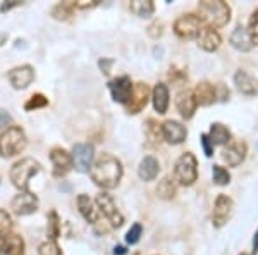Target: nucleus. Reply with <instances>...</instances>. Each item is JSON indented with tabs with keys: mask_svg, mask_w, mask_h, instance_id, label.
I'll return each mask as SVG.
<instances>
[{
	"mask_svg": "<svg viewBox=\"0 0 258 255\" xmlns=\"http://www.w3.org/2000/svg\"><path fill=\"white\" fill-rule=\"evenodd\" d=\"M124 169L122 164L117 157L110 156V154H100L97 161L93 162L90 169V176L93 179V183L103 190H112L119 185V181L122 179Z\"/></svg>",
	"mask_w": 258,
	"mask_h": 255,
	"instance_id": "f257e3e1",
	"label": "nucleus"
},
{
	"mask_svg": "<svg viewBox=\"0 0 258 255\" xmlns=\"http://www.w3.org/2000/svg\"><path fill=\"white\" fill-rule=\"evenodd\" d=\"M198 18L209 28H222L231 21V7L224 0H203L198 4Z\"/></svg>",
	"mask_w": 258,
	"mask_h": 255,
	"instance_id": "f03ea898",
	"label": "nucleus"
},
{
	"mask_svg": "<svg viewBox=\"0 0 258 255\" xmlns=\"http://www.w3.org/2000/svg\"><path fill=\"white\" fill-rule=\"evenodd\" d=\"M41 171V164L38 161L31 157H24L21 161L14 162V166L9 171V178L12 181V185L18 188L19 191H30V179L38 174Z\"/></svg>",
	"mask_w": 258,
	"mask_h": 255,
	"instance_id": "7ed1b4c3",
	"label": "nucleus"
},
{
	"mask_svg": "<svg viewBox=\"0 0 258 255\" xmlns=\"http://www.w3.org/2000/svg\"><path fill=\"white\" fill-rule=\"evenodd\" d=\"M28 145L26 133L21 126H11L7 131L0 135V156L2 157H14L23 152Z\"/></svg>",
	"mask_w": 258,
	"mask_h": 255,
	"instance_id": "20e7f679",
	"label": "nucleus"
},
{
	"mask_svg": "<svg viewBox=\"0 0 258 255\" xmlns=\"http://www.w3.org/2000/svg\"><path fill=\"white\" fill-rule=\"evenodd\" d=\"M174 179L182 186H191L198 179V161L191 152H184L174 166Z\"/></svg>",
	"mask_w": 258,
	"mask_h": 255,
	"instance_id": "39448f33",
	"label": "nucleus"
},
{
	"mask_svg": "<svg viewBox=\"0 0 258 255\" xmlns=\"http://www.w3.org/2000/svg\"><path fill=\"white\" fill-rule=\"evenodd\" d=\"M95 206H97V209L100 211V214L109 221L112 228H120V226L124 224V216L120 214L114 198H112L109 193H105V191L98 193L97 198H95Z\"/></svg>",
	"mask_w": 258,
	"mask_h": 255,
	"instance_id": "423d86ee",
	"label": "nucleus"
},
{
	"mask_svg": "<svg viewBox=\"0 0 258 255\" xmlns=\"http://www.w3.org/2000/svg\"><path fill=\"white\" fill-rule=\"evenodd\" d=\"M202 28V19L197 14H182L174 21V33L181 40L198 38Z\"/></svg>",
	"mask_w": 258,
	"mask_h": 255,
	"instance_id": "0eeeda50",
	"label": "nucleus"
},
{
	"mask_svg": "<svg viewBox=\"0 0 258 255\" xmlns=\"http://www.w3.org/2000/svg\"><path fill=\"white\" fill-rule=\"evenodd\" d=\"M232 209H234V202L231 196L220 193L214 202V211H212V224L215 228H222L227 224V221L232 216Z\"/></svg>",
	"mask_w": 258,
	"mask_h": 255,
	"instance_id": "6e6552de",
	"label": "nucleus"
},
{
	"mask_svg": "<svg viewBox=\"0 0 258 255\" xmlns=\"http://www.w3.org/2000/svg\"><path fill=\"white\" fill-rule=\"evenodd\" d=\"M11 211L16 216H30L38 211V196L31 191H19L11 200Z\"/></svg>",
	"mask_w": 258,
	"mask_h": 255,
	"instance_id": "1a4fd4ad",
	"label": "nucleus"
},
{
	"mask_svg": "<svg viewBox=\"0 0 258 255\" xmlns=\"http://www.w3.org/2000/svg\"><path fill=\"white\" fill-rule=\"evenodd\" d=\"M50 161H52V166H53V176H57V178L66 176V174L74 169L73 154H69L68 150L60 148V147L50 150Z\"/></svg>",
	"mask_w": 258,
	"mask_h": 255,
	"instance_id": "9d476101",
	"label": "nucleus"
},
{
	"mask_svg": "<svg viewBox=\"0 0 258 255\" xmlns=\"http://www.w3.org/2000/svg\"><path fill=\"white\" fill-rule=\"evenodd\" d=\"M133 88H135V85H133L129 76H117L109 81V90L112 98H114V102H119L122 106H127V102L131 100Z\"/></svg>",
	"mask_w": 258,
	"mask_h": 255,
	"instance_id": "9b49d317",
	"label": "nucleus"
},
{
	"mask_svg": "<svg viewBox=\"0 0 258 255\" xmlns=\"http://www.w3.org/2000/svg\"><path fill=\"white\" fill-rule=\"evenodd\" d=\"M95 148L91 143H76L73 147V159L74 167L78 173H90L91 166H93Z\"/></svg>",
	"mask_w": 258,
	"mask_h": 255,
	"instance_id": "f8f14e48",
	"label": "nucleus"
},
{
	"mask_svg": "<svg viewBox=\"0 0 258 255\" xmlns=\"http://www.w3.org/2000/svg\"><path fill=\"white\" fill-rule=\"evenodd\" d=\"M150 98H152V91H150V86L147 83H143V81L136 83L135 88H133L131 100H129L126 106L127 114H140V112L147 107Z\"/></svg>",
	"mask_w": 258,
	"mask_h": 255,
	"instance_id": "ddd939ff",
	"label": "nucleus"
},
{
	"mask_svg": "<svg viewBox=\"0 0 258 255\" xmlns=\"http://www.w3.org/2000/svg\"><path fill=\"white\" fill-rule=\"evenodd\" d=\"M7 78H9L11 85L14 86L16 90H24L35 81V69L30 64H23L18 66V68H12L9 73H7Z\"/></svg>",
	"mask_w": 258,
	"mask_h": 255,
	"instance_id": "4468645a",
	"label": "nucleus"
},
{
	"mask_svg": "<svg viewBox=\"0 0 258 255\" xmlns=\"http://www.w3.org/2000/svg\"><path fill=\"white\" fill-rule=\"evenodd\" d=\"M162 135L164 140L170 145H181L188 138V129L182 123L176 119H167L162 124Z\"/></svg>",
	"mask_w": 258,
	"mask_h": 255,
	"instance_id": "2eb2a0df",
	"label": "nucleus"
},
{
	"mask_svg": "<svg viewBox=\"0 0 258 255\" xmlns=\"http://www.w3.org/2000/svg\"><path fill=\"white\" fill-rule=\"evenodd\" d=\"M246 154H248L246 143H244V141H236V143L227 145V147L222 150V161L226 162L229 167H236L246 159Z\"/></svg>",
	"mask_w": 258,
	"mask_h": 255,
	"instance_id": "dca6fc26",
	"label": "nucleus"
},
{
	"mask_svg": "<svg viewBox=\"0 0 258 255\" xmlns=\"http://www.w3.org/2000/svg\"><path fill=\"white\" fill-rule=\"evenodd\" d=\"M176 107L179 111V114L182 116L184 119H191L195 116L198 109V102L195 98V93L191 90H182L177 93L176 97Z\"/></svg>",
	"mask_w": 258,
	"mask_h": 255,
	"instance_id": "f3484780",
	"label": "nucleus"
},
{
	"mask_svg": "<svg viewBox=\"0 0 258 255\" xmlns=\"http://www.w3.org/2000/svg\"><path fill=\"white\" fill-rule=\"evenodd\" d=\"M197 41H198V47L205 50V52H215L220 47V43H222V36H220V33L215 28L203 26Z\"/></svg>",
	"mask_w": 258,
	"mask_h": 255,
	"instance_id": "a211bd4d",
	"label": "nucleus"
},
{
	"mask_svg": "<svg viewBox=\"0 0 258 255\" xmlns=\"http://www.w3.org/2000/svg\"><path fill=\"white\" fill-rule=\"evenodd\" d=\"M195 98H197L198 106H212L214 102H217V86L210 81H200L193 90Z\"/></svg>",
	"mask_w": 258,
	"mask_h": 255,
	"instance_id": "6ab92c4d",
	"label": "nucleus"
},
{
	"mask_svg": "<svg viewBox=\"0 0 258 255\" xmlns=\"http://www.w3.org/2000/svg\"><path fill=\"white\" fill-rule=\"evenodd\" d=\"M0 255H24V240L19 235H9L0 238Z\"/></svg>",
	"mask_w": 258,
	"mask_h": 255,
	"instance_id": "aec40b11",
	"label": "nucleus"
},
{
	"mask_svg": "<svg viewBox=\"0 0 258 255\" xmlns=\"http://www.w3.org/2000/svg\"><path fill=\"white\" fill-rule=\"evenodd\" d=\"M170 95H169V88L165 83H157L152 90V102H153V109H155L159 114H165L170 104Z\"/></svg>",
	"mask_w": 258,
	"mask_h": 255,
	"instance_id": "412c9836",
	"label": "nucleus"
},
{
	"mask_svg": "<svg viewBox=\"0 0 258 255\" xmlns=\"http://www.w3.org/2000/svg\"><path fill=\"white\" fill-rule=\"evenodd\" d=\"M229 41H231V45L234 47L236 50H239V52H249V50L253 48V43H251V38H249L248 35V30L244 26H238L232 30L231 36H229Z\"/></svg>",
	"mask_w": 258,
	"mask_h": 255,
	"instance_id": "4be33fe9",
	"label": "nucleus"
},
{
	"mask_svg": "<svg viewBox=\"0 0 258 255\" xmlns=\"http://www.w3.org/2000/svg\"><path fill=\"white\" fill-rule=\"evenodd\" d=\"M160 173V164L153 156H147L143 161L140 162L138 167V176L141 178V181H153Z\"/></svg>",
	"mask_w": 258,
	"mask_h": 255,
	"instance_id": "5701e85b",
	"label": "nucleus"
},
{
	"mask_svg": "<svg viewBox=\"0 0 258 255\" xmlns=\"http://www.w3.org/2000/svg\"><path fill=\"white\" fill-rule=\"evenodd\" d=\"M234 83H236V86H238V90L243 95H246V97H253V95H256V81L249 76L246 71L239 69L238 73L234 74Z\"/></svg>",
	"mask_w": 258,
	"mask_h": 255,
	"instance_id": "b1692460",
	"label": "nucleus"
},
{
	"mask_svg": "<svg viewBox=\"0 0 258 255\" xmlns=\"http://www.w3.org/2000/svg\"><path fill=\"white\" fill-rule=\"evenodd\" d=\"M76 203H78V209H80V214L85 217L88 223L91 224L97 223V209H95L93 200H91L88 195H85V193L78 195Z\"/></svg>",
	"mask_w": 258,
	"mask_h": 255,
	"instance_id": "393cba45",
	"label": "nucleus"
},
{
	"mask_svg": "<svg viewBox=\"0 0 258 255\" xmlns=\"http://www.w3.org/2000/svg\"><path fill=\"white\" fill-rule=\"evenodd\" d=\"M209 136H210V140L214 145H229L232 140V135H231V131H229V128L224 126L222 123L212 124Z\"/></svg>",
	"mask_w": 258,
	"mask_h": 255,
	"instance_id": "a878e982",
	"label": "nucleus"
},
{
	"mask_svg": "<svg viewBox=\"0 0 258 255\" xmlns=\"http://www.w3.org/2000/svg\"><path fill=\"white\" fill-rule=\"evenodd\" d=\"M129 11L138 18L147 19L152 18L153 12H155V4H153V0H133L129 4Z\"/></svg>",
	"mask_w": 258,
	"mask_h": 255,
	"instance_id": "bb28decb",
	"label": "nucleus"
},
{
	"mask_svg": "<svg viewBox=\"0 0 258 255\" xmlns=\"http://www.w3.org/2000/svg\"><path fill=\"white\" fill-rule=\"evenodd\" d=\"M176 191H177V186H176V179L172 176H165L162 178L157 185V195L164 200H170L176 196Z\"/></svg>",
	"mask_w": 258,
	"mask_h": 255,
	"instance_id": "cd10ccee",
	"label": "nucleus"
},
{
	"mask_svg": "<svg viewBox=\"0 0 258 255\" xmlns=\"http://www.w3.org/2000/svg\"><path fill=\"white\" fill-rule=\"evenodd\" d=\"M74 11H76L74 2H59L52 7L50 14H52V18L57 19V21H68V19L73 18Z\"/></svg>",
	"mask_w": 258,
	"mask_h": 255,
	"instance_id": "c85d7f7f",
	"label": "nucleus"
},
{
	"mask_svg": "<svg viewBox=\"0 0 258 255\" xmlns=\"http://www.w3.org/2000/svg\"><path fill=\"white\" fill-rule=\"evenodd\" d=\"M145 135H147V138L152 143H160L162 138H164V135H162V124L157 123L155 119H147V123H145Z\"/></svg>",
	"mask_w": 258,
	"mask_h": 255,
	"instance_id": "c756f323",
	"label": "nucleus"
},
{
	"mask_svg": "<svg viewBox=\"0 0 258 255\" xmlns=\"http://www.w3.org/2000/svg\"><path fill=\"white\" fill-rule=\"evenodd\" d=\"M47 235L50 241H55L60 236V219L55 211H50V214L47 216Z\"/></svg>",
	"mask_w": 258,
	"mask_h": 255,
	"instance_id": "7c9ffc66",
	"label": "nucleus"
},
{
	"mask_svg": "<svg viewBox=\"0 0 258 255\" xmlns=\"http://www.w3.org/2000/svg\"><path fill=\"white\" fill-rule=\"evenodd\" d=\"M212 178H214L215 185H219V186H226L231 183V174H229V171L222 166L212 167Z\"/></svg>",
	"mask_w": 258,
	"mask_h": 255,
	"instance_id": "2f4dec72",
	"label": "nucleus"
},
{
	"mask_svg": "<svg viewBox=\"0 0 258 255\" xmlns=\"http://www.w3.org/2000/svg\"><path fill=\"white\" fill-rule=\"evenodd\" d=\"M47 106H48V98L41 93H35L26 100V104H24V111L31 112V111H36V109H43Z\"/></svg>",
	"mask_w": 258,
	"mask_h": 255,
	"instance_id": "473e14b6",
	"label": "nucleus"
},
{
	"mask_svg": "<svg viewBox=\"0 0 258 255\" xmlns=\"http://www.w3.org/2000/svg\"><path fill=\"white\" fill-rule=\"evenodd\" d=\"M12 229V217L7 211L0 209V236L9 235Z\"/></svg>",
	"mask_w": 258,
	"mask_h": 255,
	"instance_id": "72a5a7b5",
	"label": "nucleus"
},
{
	"mask_svg": "<svg viewBox=\"0 0 258 255\" xmlns=\"http://www.w3.org/2000/svg\"><path fill=\"white\" fill-rule=\"evenodd\" d=\"M141 235H143V226L140 223L133 224L131 228H129V231L126 233V241L129 245H136L140 241Z\"/></svg>",
	"mask_w": 258,
	"mask_h": 255,
	"instance_id": "f704fd0d",
	"label": "nucleus"
},
{
	"mask_svg": "<svg viewBox=\"0 0 258 255\" xmlns=\"http://www.w3.org/2000/svg\"><path fill=\"white\" fill-rule=\"evenodd\" d=\"M248 35H249V38H251V43L253 45H258V9L253 12L251 18H249Z\"/></svg>",
	"mask_w": 258,
	"mask_h": 255,
	"instance_id": "c9c22d12",
	"label": "nucleus"
},
{
	"mask_svg": "<svg viewBox=\"0 0 258 255\" xmlns=\"http://www.w3.org/2000/svg\"><path fill=\"white\" fill-rule=\"evenodd\" d=\"M38 255H62V250L55 241L48 240L38 246Z\"/></svg>",
	"mask_w": 258,
	"mask_h": 255,
	"instance_id": "e433bc0d",
	"label": "nucleus"
},
{
	"mask_svg": "<svg viewBox=\"0 0 258 255\" xmlns=\"http://www.w3.org/2000/svg\"><path fill=\"white\" fill-rule=\"evenodd\" d=\"M200 141H202V147H203V152H205V156H207V157H212V156H214V147H215V145L212 143L210 136L207 135V133H203V135H202V140H200Z\"/></svg>",
	"mask_w": 258,
	"mask_h": 255,
	"instance_id": "4c0bfd02",
	"label": "nucleus"
},
{
	"mask_svg": "<svg viewBox=\"0 0 258 255\" xmlns=\"http://www.w3.org/2000/svg\"><path fill=\"white\" fill-rule=\"evenodd\" d=\"M162 28H164V24L160 23V21H153L152 24L147 28V31H148V35L152 36V38H160L162 36Z\"/></svg>",
	"mask_w": 258,
	"mask_h": 255,
	"instance_id": "58836bf2",
	"label": "nucleus"
},
{
	"mask_svg": "<svg viewBox=\"0 0 258 255\" xmlns=\"http://www.w3.org/2000/svg\"><path fill=\"white\" fill-rule=\"evenodd\" d=\"M217 100L219 102H226V100H229V97H231V91H229V88L224 83H217Z\"/></svg>",
	"mask_w": 258,
	"mask_h": 255,
	"instance_id": "ea45409f",
	"label": "nucleus"
},
{
	"mask_svg": "<svg viewBox=\"0 0 258 255\" xmlns=\"http://www.w3.org/2000/svg\"><path fill=\"white\" fill-rule=\"evenodd\" d=\"M98 6V0H80V2H74V7L76 9H93V7H97Z\"/></svg>",
	"mask_w": 258,
	"mask_h": 255,
	"instance_id": "a19ab883",
	"label": "nucleus"
},
{
	"mask_svg": "<svg viewBox=\"0 0 258 255\" xmlns=\"http://www.w3.org/2000/svg\"><path fill=\"white\" fill-rule=\"evenodd\" d=\"M112 64H114V61H112V59H105V57L98 61V66H100V69H102L103 74H109L110 73Z\"/></svg>",
	"mask_w": 258,
	"mask_h": 255,
	"instance_id": "79ce46f5",
	"label": "nucleus"
},
{
	"mask_svg": "<svg viewBox=\"0 0 258 255\" xmlns=\"http://www.w3.org/2000/svg\"><path fill=\"white\" fill-rule=\"evenodd\" d=\"M21 0H9V2H2V6H0V12H7L11 9H14V7H19L21 6Z\"/></svg>",
	"mask_w": 258,
	"mask_h": 255,
	"instance_id": "37998d69",
	"label": "nucleus"
},
{
	"mask_svg": "<svg viewBox=\"0 0 258 255\" xmlns=\"http://www.w3.org/2000/svg\"><path fill=\"white\" fill-rule=\"evenodd\" d=\"M11 123H12V116L7 111L0 109V128L7 126V124H11Z\"/></svg>",
	"mask_w": 258,
	"mask_h": 255,
	"instance_id": "c03bdc74",
	"label": "nucleus"
},
{
	"mask_svg": "<svg viewBox=\"0 0 258 255\" xmlns=\"http://www.w3.org/2000/svg\"><path fill=\"white\" fill-rule=\"evenodd\" d=\"M256 252H258V229L255 233V238H253V253H256Z\"/></svg>",
	"mask_w": 258,
	"mask_h": 255,
	"instance_id": "a18cd8bd",
	"label": "nucleus"
},
{
	"mask_svg": "<svg viewBox=\"0 0 258 255\" xmlns=\"http://www.w3.org/2000/svg\"><path fill=\"white\" fill-rule=\"evenodd\" d=\"M126 253V248L124 246H115L114 248V255H124Z\"/></svg>",
	"mask_w": 258,
	"mask_h": 255,
	"instance_id": "49530a36",
	"label": "nucleus"
},
{
	"mask_svg": "<svg viewBox=\"0 0 258 255\" xmlns=\"http://www.w3.org/2000/svg\"><path fill=\"white\" fill-rule=\"evenodd\" d=\"M135 255H140V253H135Z\"/></svg>",
	"mask_w": 258,
	"mask_h": 255,
	"instance_id": "de8ad7c7",
	"label": "nucleus"
}]
</instances>
